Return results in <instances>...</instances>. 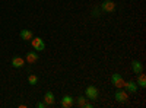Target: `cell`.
Listing matches in <instances>:
<instances>
[{"label":"cell","mask_w":146,"mask_h":108,"mask_svg":"<svg viewBox=\"0 0 146 108\" xmlns=\"http://www.w3.org/2000/svg\"><path fill=\"white\" fill-rule=\"evenodd\" d=\"M131 70H133V73H135V75H139V73H142V72H143V64L139 62V60H133Z\"/></svg>","instance_id":"obj_9"},{"label":"cell","mask_w":146,"mask_h":108,"mask_svg":"<svg viewBox=\"0 0 146 108\" xmlns=\"http://www.w3.org/2000/svg\"><path fill=\"white\" fill-rule=\"evenodd\" d=\"M36 107H38V108H44L47 105H45V102H38V104H36Z\"/></svg>","instance_id":"obj_17"},{"label":"cell","mask_w":146,"mask_h":108,"mask_svg":"<svg viewBox=\"0 0 146 108\" xmlns=\"http://www.w3.org/2000/svg\"><path fill=\"white\" fill-rule=\"evenodd\" d=\"M36 82H38V76L36 75H29V78H28V83L29 85H36Z\"/></svg>","instance_id":"obj_14"},{"label":"cell","mask_w":146,"mask_h":108,"mask_svg":"<svg viewBox=\"0 0 146 108\" xmlns=\"http://www.w3.org/2000/svg\"><path fill=\"white\" fill-rule=\"evenodd\" d=\"M115 3L113 2V0H104V2L101 3V6H100V9L102 10V12H107V13H111V12H114L115 10Z\"/></svg>","instance_id":"obj_3"},{"label":"cell","mask_w":146,"mask_h":108,"mask_svg":"<svg viewBox=\"0 0 146 108\" xmlns=\"http://www.w3.org/2000/svg\"><path fill=\"white\" fill-rule=\"evenodd\" d=\"M83 107H85V108H92L94 105H92L91 102H85V105H83Z\"/></svg>","instance_id":"obj_18"},{"label":"cell","mask_w":146,"mask_h":108,"mask_svg":"<svg viewBox=\"0 0 146 108\" xmlns=\"http://www.w3.org/2000/svg\"><path fill=\"white\" fill-rule=\"evenodd\" d=\"M123 89H126V91L130 92V93H135V92H137V83L133 82V80L124 82V88H123Z\"/></svg>","instance_id":"obj_8"},{"label":"cell","mask_w":146,"mask_h":108,"mask_svg":"<svg viewBox=\"0 0 146 108\" xmlns=\"http://www.w3.org/2000/svg\"><path fill=\"white\" fill-rule=\"evenodd\" d=\"M85 102H86V97H79V98L76 99L78 107H83V105H85Z\"/></svg>","instance_id":"obj_15"},{"label":"cell","mask_w":146,"mask_h":108,"mask_svg":"<svg viewBox=\"0 0 146 108\" xmlns=\"http://www.w3.org/2000/svg\"><path fill=\"white\" fill-rule=\"evenodd\" d=\"M27 63H36L38 62V58H40V56H38V53L36 51H28V54H27Z\"/></svg>","instance_id":"obj_11"},{"label":"cell","mask_w":146,"mask_h":108,"mask_svg":"<svg viewBox=\"0 0 146 108\" xmlns=\"http://www.w3.org/2000/svg\"><path fill=\"white\" fill-rule=\"evenodd\" d=\"M100 10H101V9H94V12H92V16L98 18V16H100Z\"/></svg>","instance_id":"obj_16"},{"label":"cell","mask_w":146,"mask_h":108,"mask_svg":"<svg viewBox=\"0 0 146 108\" xmlns=\"http://www.w3.org/2000/svg\"><path fill=\"white\" fill-rule=\"evenodd\" d=\"M111 82H113V85L115 86V88H118V89H121V88H124V79L121 78V75H118V73H114L113 76H111Z\"/></svg>","instance_id":"obj_5"},{"label":"cell","mask_w":146,"mask_h":108,"mask_svg":"<svg viewBox=\"0 0 146 108\" xmlns=\"http://www.w3.org/2000/svg\"><path fill=\"white\" fill-rule=\"evenodd\" d=\"M85 97H86V99H91V101H95L96 98L100 97V91L96 86H88L86 89H85Z\"/></svg>","instance_id":"obj_1"},{"label":"cell","mask_w":146,"mask_h":108,"mask_svg":"<svg viewBox=\"0 0 146 108\" xmlns=\"http://www.w3.org/2000/svg\"><path fill=\"white\" fill-rule=\"evenodd\" d=\"M44 102H45V105H47V107H51V105H54L56 98H54V93H53L51 91L45 92V95H44Z\"/></svg>","instance_id":"obj_7"},{"label":"cell","mask_w":146,"mask_h":108,"mask_svg":"<svg viewBox=\"0 0 146 108\" xmlns=\"http://www.w3.org/2000/svg\"><path fill=\"white\" fill-rule=\"evenodd\" d=\"M21 38L25 40V41H31V40L34 38L32 31H29V29H22V31H21Z\"/></svg>","instance_id":"obj_12"},{"label":"cell","mask_w":146,"mask_h":108,"mask_svg":"<svg viewBox=\"0 0 146 108\" xmlns=\"http://www.w3.org/2000/svg\"><path fill=\"white\" fill-rule=\"evenodd\" d=\"M137 86H140V88H146V76L143 75V72L142 73H139V78H137Z\"/></svg>","instance_id":"obj_13"},{"label":"cell","mask_w":146,"mask_h":108,"mask_svg":"<svg viewBox=\"0 0 146 108\" xmlns=\"http://www.w3.org/2000/svg\"><path fill=\"white\" fill-rule=\"evenodd\" d=\"M31 44H32V48H34L35 51H44V50H45V42H44V40L40 38V37H34V38L31 40Z\"/></svg>","instance_id":"obj_2"},{"label":"cell","mask_w":146,"mask_h":108,"mask_svg":"<svg viewBox=\"0 0 146 108\" xmlns=\"http://www.w3.org/2000/svg\"><path fill=\"white\" fill-rule=\"evenodd\" d=\"M60 104H62L63 108H70V107H73V104H75V98L70 97V95H64Z\"/></svg>","instance_id":"obj_6"},{"label":"cell","mask_w":146,"mask_h":108,"mask_svg":"<svg viewBox=\"0 0 146 108\" xmlns=\"http://www.w3.org/2000/svg\"><path fill=\"white\" fill-rule=\"evenodd\" d=\"M10 63L15 69H21V67H23V64H25V60H23L22 57H19V56H15L13 58H12Z\"/></svg>","instance_id":"obj_10"},{"label":"cell","mask_w":146,"mask_h":108,"mask_svg":"<svg viewBox=\"0 0 146 108\" xmlns=\"http://www.w3.org/2000/svg\"><path fill=\"white\" fill-rule=\"evenodd\" d=\"M114 98H115V101H117V102L124 104V102H127V99H129V93H127V91H124L123 88H121V89H118V91L115 92Z\"/></svg>","instance_id":"obj_4"}]
</instances>
